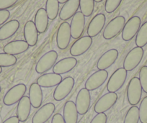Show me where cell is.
<instances>
[{"label":"cell","instance_id":"obj_1","mask_svg":"<svg viewBox=\"0 0 147 123\" xmlns=\"http://www.w3.org/2000/svg\"><path fill=\"white\" fill-rule=\"evenodd\" d=\"M142 87L138 77L131 79L127 87V98L128 103L132 106H136L140 102L142 96Z\"/></svg>","mask_w":147,"mask_h":123},{"label":"cell","instance_id":"obj_2","mask_svg":"<svg viewBox=\"0 0 147 123\" xmlns=\"http://www.w3.org/2000/svg\"><path fill=\"white\" fill-rule=\"evenodd\" d=\"M127 72L124 68H119L111 75L107 84L108 92L115 93L122 88L126 81Z\"/></svg>","mask_w":147,"mask_h":123},{"label":"cell","instance_id":"obj_3","mask_svg":"<svg viewBox=\"0 0 147 123\" xmlns=\"http://www.w3.org/2000/svg\"><path fill=\"white\" fill-rule=\"evenodd\" d=\"M125 19L123 16H118L113 18L105 27L103 32V38L110 40L116 37L124 28Z\"/></svg>","mask_w":147,"mask_h":123},{"label":"cell","instance_id":"obj_4","mask_svg":"<svg viewBox=\"0 0 147 123\" xmlns=\"http://www.w3.org/2000/svg\"><path fill=\"white\" fill-rule=\"evenodd\" d=\"M143 48L135 47L130 50L123 61V68L127 71H131L139 65L144 57Z\"/></svg>","mask_w":147,"mask_h":123},{"label":"cell","instance_id":"obj_5","mask_svg":"<svg viewBox=\"0 0 147 123\" xmlns=\"http://www.w3.org/2000/svg\"><path fill=\"white\" fill-rule=\"evenodd\" d=\"M58 58V53L55 50H51L43 55L37 63L35 71L38 73H44L54 66Z\"/></svg>","mask_w":147,"mask_h":123},{"label":"cell","instance_id":"obj_6","mask_svg":"<svg viewBox=\"0 0 147 123\" xmlns=\"http://www.w3.org/2000/svg\"><path fill=\"white\" fill-rule=\"evenodd\" d=\"M26 90L27 87L24 84H18L15 85L5 95L3 99L4 104L7 106H12L19 102L21 99L25 96Z\"/></svg>","mask_w":147,"mask_h":123},{"label":"cell","instance_id":"obj_7","mask_svg":"<svg viewBox=\"0 0 147 123\" xmlns=\"http://www.w3.org/2000/svg\"><path fill=\"white\" fill-rule=\"evenodd\" d=\"M74 79L71 76L63 79L60 84L56 87L53 92V98L56 101H61L64 99L71 93L74 87Z\"/></svg>","mask_w":147,"mask_h":123},{"label":"cell","instance_id":"obj_8","mask_svg":"<svg viewBox=\"0 0 147 123\" xmlns=\"http://www.w3.org/2000/svg\"><path fill=\"white\" fill-rule=\"evenodd\" d=\"M118 100V95L115 92H108L99 99L94 107V112L97 114L105 113L112 108Z\"/></svg>","mask_w":147,"mask_h":123},{"label":"cell","instance_id":"obj_9","mask_svg":"<svg viewBox=\"0 0 147 123\" xmlns=\"http://www.w3.org/2000/svg\"><path fill=\"white\" fill-rule=\"evenodd\" d=\"M141 18L134 16L125 24L122 30V38L124 41H130L137 35L141 28Z\"/></svg>","mask_w":147,"mask_h":123},{"label":"cell","instance_id":"obj_10","mask_svg":"<svg viewBox=\"0 0 147 123\" xmlns=\"http://www.w3.org/2000/svg\"><path fill=\"white\" fill-rule=\"evenodd\" d=\"M71 28L68 22H64L59 26L56 35L57 47L60 50H65L68 48L71 41Z\"/></svg>","mask_w":147,"mask_h":123},{"label":"cell","instance_id":"obj_11","mask_svg":"<svg viewBox=\"0 0 147 123\" xmlns=\"http://www.w3.org/2000/svg\"><path fill=\"white\" fill-rule=\"evenodd\" d=\"M76 107L80 115L85 114L89 111L91 104V95L89 90L82 88L79 91L76 98Z\"/></svg>","mask_w":147,"mask_h":123},{"label":"cell","instance_id":"obj_12","mask_svg":"<svg viewBox=\"0 0 147 123\" xmlns=\"http://www.w3.org/2000/svg\"><path fill=\"white\" fill-rule=\"evenodd\" d=\"M92 38L90 36H84L79 38L70 48V54L73 57L84 54L92 45Z\"/></svg>","mask_w":147,"mask_h":123},{"label":"cell","instance_id":"obj_13","mask_svg":"<svg viewBox=\"0 0 147 123\" xmlns=\"http://www.w3.org/2000/svg\"><path fill=\"white\" fill-rule=\"evenodd\" d=\"M85 27V17L81 12H77L72 17L70 25L71 35L74 39L78 40L82 35Z\"/></svg>","mask_w":147,"mask_h":123},{"label":"cell","instance_id":"obj_14","mask_svg":"<svg viewBox=\"0 0 147 123\" xmlns=\"http://www.w3.org/2000/svg\"><path fill=\"white\" fill-rule=\"evenodd\" d=\"M108 77V72L106 70H99L88 78L85 83V88L89 91H94L100 88Z\"/></svg>","mask_w":147,"mask_h":123},{"label":"cell","instance_id":"obj_15","mask_svg":"<svg viewBox=\"0 0 147 123\" xmlns=\"http://www.w3.org/2000/svg\"><path fill=\"white\" fill-rule=\"evenodd\" d=\"M56 107L53 103H47L40 107L34 114L32 123H46L54 113Z\"/></svg>","mask_w":147,"mask_h":123},{"label":"cell","instance_id":"obj_16","mask_svg":"<svg viewBox=\"0 0 147 123\" xmlns=\"http://www.w3.org/2000/svg\"><path fill=\"white\" fill-rule=\"evenodd\" d=\"M106 18L104 14L100 13L92 18L87 28V35L92 38L101 32L105 25Z\"/></svg>","mask_w":147,"mask_h":123},{"label":"cell","instance_id":"obj_17","mask_svg":"<svg viewBox=\"0 0 147 123\" xmlns=\"http://www.w3.org/2000/svg\"><path fill=\"white\" fill-rule=\"evenodd\" d=\"M77 64V60L74 57H68L58 61L53 67V72L59 75L71 71Z\"/></svg>","mask_w":147,"mask_h":123},{"label":"cell","instance_id":"obj_18","mask_svg":"<svg viewBox=\"0 0 147 123\" xmlns=\"http://www.w3.org/2000/svg\"><path fill=\"white\" fill-rule=\"evenodd\" d=\"M118 57V51L116 49H110L104 53L97 63V68L99 70H106L112 66Z\"/></svg>","mask_w":147,"mask_h":123},{"label":"cell","instance_id":"obj_19","mask_svg":"<svg viewBox=\"0 0 147 123\" xmlns=\"http://www.w3.org/2000/svg\"><path fill=\"white\" fill-rule=\"evenodd\" d=\"M80 7V0H69L64 4L59 13L61 20L66 21L74 16Z\"/></svg>","mask_w":147,"mask_h":123},{"label":"cell","instance_id":"obj_20","mask_svg":"<svg viewBox=\"0 0 147 123\" xmlns=\"http://www.w3.org/2000/svg\"><path fill=\"white\" fill-rule=\"evenodd\" d=\"M29 48V45L25 40H15L9 42L4 47L5 53L12 55H19L26 52Z\"/></svg>","mask_w":147,"mask_h":123},{"label":"cell","instance_id":"obj_21","mask_svg":"<svg viewBox=\"0 0 147 123\" xmlns=\"http://www.w3.org/2000/svg\"><path fill=\"white\" fill-rule=\"evenodd\" d=\"M24 38L29 46L33 47L38 43V32L35 23L32 21H28L24 27Z\"/></svg>","mask_w":147,"mask_h":123},{"label":"cell","instance_id":"obj_22","mask_svg":"<svg viewBox=\"0 0 147 123\" xmlns=\"http://www.w3.org/2000/svg\"><path fill=\"white\" fill-rule=\"evenodd\" d=\"M62 80L63 79L61 75L54 73H46L44 75H42L38 79L37 84L40 87L51 88V87H54L59 85Z\"/></svg>","mask_w":147,"mask_h":123},{"label":"cell","instance_id":"obj_23","mask_svg":"<svg viewBox=\"0 0 147 123\" xmlns=\"http://www.w3.org/2000/svg\"><path fill=\"white\" fill-rule=\"evenodd\" d=\"M31 103L29 97L24 96L18 102L17 107V117L20 122H25L30 114Z\"/></svg>","mask_w":147,"mask_h":123},{"label":"cell","instance_id":"obj_24","mask_svg":"<svg viewBox=\"0 0 147 123\" xmlns=\"http://www.w3.org/2000/svg\"><path fill=\"white\" fill-rule=\"evenodd\" d=\"M20 28V22L17 19H12L4 24L0 28V40H5L13 36Z\"/></svg>","mask_w":147,"mask_h":123},{"label":"cell","instance_id":"obj_25","mask_svg":"<svg viewBox=\"0 0 147 123\" xmlns=\"http://www.w3.org/2000/svg\"><path fill=\"white\" fill-rule=\"evenodd\" d=\"M28 97L30 101L31 105L34 108H39L41 106L43 98V91H42L41 87L37 83H33L30 87Z\"/></svg>","mask_w":147,"mask_h":123},{"label":"cell","instance_id":"obj_26","mask_svg":"<svg viewBox=\"0 0 147 123\" xmlns=\"http://www.w3.org/2000/svg\"><path fill=\"white\" fill-rule=\"evenodd\" d=\"M78 114L75 103L72 101H68L63 107V117L65 123H77Z\"/></svg>","mask_w":147,"mask_h":123},{"label":"cell","instance_id":"obj_27","mask_svg":"<svg viewBox=\"0 0 147 123\" xmlns=\"http://www.w3.org/2000/svg\"><path fill=\"white\" fill-rule=\"evenodd\" d=\"M49 17L44 8H40L37 11L35 16V25L38 33L46 32L49 27Z\"/></svg>","mask_w":147,"mask_h":123},{"label":"cell","instance_id":"obj_28","mask_svg":"<svg viewBox=\"0 0 147 123\" xmlns=\"http://www.w3.org/2000/svg\"><path fill=\"white\" fill-rule=\"evenodd\" d=\"M46 11L49 19L53 20L57 17L59 11V2L58 0H47L46 4Z\"/></svg>","mask_w":147,"mask_h":123},{"label":"cell","instance_id":"obj_29","mask_svg":"<svg viewBox=\"0 0 147 123\" xmlns=\"http://www.w3.org/2000/svg\"><path fill=\"white\" fill-rule=\"evenodd\" d=\"M136 45L137 47L140 48H143L147 45V21L141 25L137 33Z\"/></svg>","mask_w":147,"mask_h":123},{"label":"cell","instance_id":"obj_30","mask_svg":"<svg viewBox=\"0 0 147 123\" xmlns=\"http://www.w3.org/2000/svg\"><path fill=\"white\" fill-rule=\"evenodd\" d=\"M80 7L84 17H90L92 15L94 9V0H80Z\"/></svg>","mask_w":147,"mask_h":123},{"label":"cell","instance_id":"obj_31","mask_svg":"<svg viewBox=\"0 0 147 123\" xmlns=\"http://www.w3.org/2000/svg\"><path fill=\"white\" fill-rule=\"evenodd\" d=\"M138 122H139V109L136 106H133L127 112L123 123H138Z\"/></svg>","mask_w":147,"mask_h":123},{"label":"cell","instance_id":"obj_32","mask_svg":"<svg viewBox=\"0 0 147 123\" xmlns=\"http://www.w3.org/2000/svg\"><path fill=\"white\" fill-rule=\"evenodd\" d=\"M17 58L7 53H0V67H10L16 64Z\"/></svg>","mask_w":147,"mask_h":123},{"label":"cell","instance_id":"obj_33","mask_svg":"<svg viewBox=\"0 0 147 123\" xmlns=\"http://www.w3.org/2000/svg\"><path fill=\"white\" fill-rule=\"evenodd\" d=\"M139 120L141 123H147V97H145L140 104Z\"/></svg>","mask_w":147,"mask_h":123},{"label":"cell","instance_id":"obj_34","mask_svg":"<svg viewBox=\"0 0 147 123\" xmlns=\"http://www.w3.org/2000/svg\"><path fill=\"white\" fill-rule=\"evenodd\" d=\"M122 2V0H106L105 5V9L108 14L115 12L120 5Z\"/></svg>","mask_w":147,"mask_h":123},{"label":"cell","instance_id":"obj_35","mask_svg":"<svg viewBox=\"0 0 147 123\" xmlns=\"http://www.w3.org/2000/svg\"><path fill=\"white\" fill-rule=\"evenodd\" d=\"M139 80L143 91L147 94V66H144L139 72Z\"/></svg>","mask_w":147,"mask_h":123},{"label":"cell","instance_id":"obj_36","mask_svg":"<svg viewBox=\"0 0 147 123\" xmlns=\"http://www.w3.org/2000/svg\"><path fill=\"white\" fill-rule=\"evenodd\" d=\"M18 0H0V10H5L13 7Z\"/></svg>","mask_w":147,"mask_h":123},{"label":"cell","instance_id":"obj_37","mask_svg":"<svg viewBox=\"0 0 147 123\" xmlns=\"http://www.w3.org/2000/svg\"><path fill=\"white\" fill-rule=\"evenodd\" d=\"M107 117L105 113H100L94 116L90 123H107Z\"/></svg>","mask_w":147,"mask_h":123},{"label":"cell","instance_id":"obj_38","mask_svg":"<svg viewBox=\"0 0 147 123\" xmlns=\"http://www.w3.org/2000/svg\"><path fill=\"white\" fill-rule=\"evenodd\" d=\"M10 17V12L7 9L0 10V26L5 23Z\"/></svg>","mask_w":147,"mask_h":123},{"label":"cell","instance_id":"obj_39","mask_svg":"<svg viewBox=\"0 0 147 123\" xmlns=\"http://www.w3.org/2000/svg\"><path fill=\"white\" fill-rule=\"evenodd\" d=\"M51 123H65V121L61 114L59 113H56L52 118Z\"/></svg>","mask_w":147,"mask_h":123},{"label":"cell","instance_id":"obj_40","mask_svg":"<svg viewBox=\"0 0 147 123\" xmlns=\"http://www.w3.org/2000/svg\"><path fill=\"white\" fill-rule=\"evenodd\" d=\"M2 123H20V120L17 116H12V117H10L9 118L7 119Z\"/></svg>","mask_w":147,"mask_h":123},{"label":"cell","instance_id":"obj_41","mask_svg":"<svg viewBox=\"0 0 147 123\" xmlns=\"http://www.w3.org/2000/svg\"><path fill=\"white\" fill-rule=\"evenodd\" d=\"M59 2V4H65L69 1V0H58Z\"/></svg>","mask_w":147,"mask_h":123},{"label":"cell","instance_id":"obj_42","mask_svg":"<svg viewBox=\"0 0 147 123\" xmlns=\"http://www.w3.org/2000/svg\"><path fill=\"white\" fill-rule=\"evenodd\" d=\"M94 2H97V3H99V2H101L102 0H94Z\"/></svg>","mask_w":147,"mask_h":123},{"label":"cell","instance_id":"obj_43","mask_svg":"<svg viewBox=\"0 0 147 123\" xmlns=\"http://www.w3.org/2000/svg\"><path fill=\"white\" fill-rule=\"evenodd\" d=\"M2 67H0V73H2Z\"/></svg>","mask_w":147,"mask_h":123},{"label":"cell","instance_id":"obj_44","mask_svg":"<svg viewBox=\"0 0 147 123\" xmlns=\"http://www.w3.org/2000/svg\"><path fill=\"white\" fill-rule=\"evenodd\" d=\"M0 93H1V87H0Z\"/></svg>","mask_w":147,"mask_h":123}]
</instances>
